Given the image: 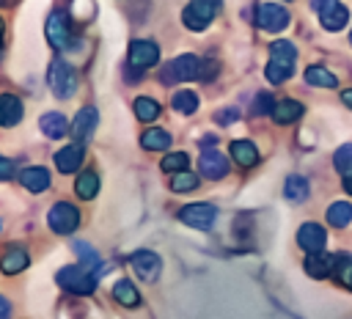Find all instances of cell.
I'll return each mask as SVG.
<instances>
[{"label": "cell", "mask_w": 352, "mask_h": 319, "mask_svg": "<svg viewBox=\"0 0 352 319\" xmlns=\"http://www.w3.org/2000/svg\"><path fill=\"white\" fill-rule=\"evenodd\" d=\"M294 58H297V50H294L292 41H283V38L272 41V44H270V63H267V69H264L267 80H270L272 85L286 82V80L292 77V72H294Z\"/></svg>", "instance_id": "1"}, {"label": "cell", "mask_w": 352, "mask_h": 319, "mask_svg": "<svg viewBox=\"0 0 352 319\" xmlns=\"http://www.w3.org/2000/svg\"><path fill=\"white\" fill-rule=\"evenodd\" d=\"M47 80H50V88H52V94H55L58 99H69V96L77 91V72L72 69V63H66V60H60V58L50 63Z\"/></svg>", "instance_id": "2"}, {"label": "cell", "mask_w": 352, "mask_h": 319, "mask_svg": "<svg viewBox=\"0 0 352 319\" xmlns=\"http://www.w3.org/2000/svg\"><path fill=\"white\" fill-rule=\"evenodd\" d=\"M162 82H184V80H198L201 77V60L195 55H179L168 60L160 72Z\"/></svg>", "instance_id": "3"}, {"label": "cell", "mask_w": 352, "mask_h": 319, "mask_svg": "<svg viewBox=\"0 0 352 319\" xmlns=\"http://www.w3.org/2000/svg\"><path fill=\"white\" fill-rule=\"evenodd\" d=\"M217 11H220V0H192L182 11V22L190 30H206Z\"/></svg>", "instance_id": "4"}, {"label": "cell", "mask_w": 352, "mask_h": 319, "mask_svg": "<svg viewBox=\"0 0 352 319\" xmlns=\"http://www.w3.org/2000/svg\"><path fill=\"white\" fill-rule=\"evenodd\" d=\"M58 283L74 294H91L96 289V278L94 272H88V267L82 264H72V267H63L58 272Z\"/></svg>", "instance_id": "5"}, {"label": "cell", "mask_w": 352, "mask_h": 319, "mask_svg": "<svg viewBox=\"0 0 352 319\" xmlns=\"http://www.w3.org/2000/svg\"><path fill=\"white\" fill-rule=\"evenodd\" d=\"M214 217H217V209L212 204H187V206L179 209V220L190 228H198V231L212 228Z\"/></svg>", "instance_id": "6"}, {"label": "cell", "mask_w": 352, "mask_h": 319, "mask_svg": "<svg viewBox=\"0 0 352 319\" xmlns=\"http://www.w3.org/2000/svg\"><path fill=\"white\" fill-rule=\"evenodd\" d=\"M47 223H50V228H52L55 234H72V231L80 226V212H77L74 204L60 201V204H55V206L50 209Z\"/></svg>", "instance_id": "7"}, {"label": "cell", "mask_w": 352, "mask_h": 319, "mask_svg": "<svg viewBox=\"0 0 352 319\" xmlns=\"http://www.w3.org/2000/svg\"><path fill=\"white\" fill-rule=\"evenodd\" d=\"M289 11L283 8V6H275V3H261L258 8H256V22H258V28H264V30H283L286 25H289Z\"/></svg>", "instance_id": "8"}, {"label": "cell", "mask_w": 352, "mask_h": 319, "mask_svg": "<svg viewBox=\"0 0 352 319\" xmlns=\"http://www.w3.org/2000/svg\"><path fill=\"white\" fill-rule=\"evenodd\" d=\"M132 270L138 272L140 280L154 283L160 278V256L151 250H138V253H132Z\"/></svg>", "instance_id": "9"}, {"label": "cell", "mask_w": 352, "mask_h": 319, "mask_svg": "<svg viewBox=\"0 0 352 319\" xmlns=\"http://www.w3.org/2000/svg\"><path fill=\"white\" fill-rule=\"evenodd\" d=\"M160 60V47L154 44V41H132L129 44V63L135 66V69H148V66H154Z\"/></svg>", "instance_id": "10"}, {"label": "cell", "mask_w": 352, "mask_h": 319, "mask_svg": "<svg viewBox=\"0 0 352 319\" xmlns=\"http://www.w3.org/2000/svg\"><path fill=\"white\" fill-rule=\"evenodd\" d=\"M198 168H201L204 176L220 179V176L228 173V160H226V154H223L220 148H204V154H201V160H198Z\"/></svg>", "instance_id": "11"}, {"label": "cell", "mask_w": 352, "mask_h": 319, "mask_svg": "<svg viewBox=\"0 0 352 319\" xmlns=\"http://www.w3.org/2000/svg\"><path fill=\"white\" fill-rule=\"evenodd\" d=\"M44 33H47V41L55 47V50H63L69 44V22L60 11H52L47 25H44Z\"/></svg>", "instance_id": "12"}, {"label": "cell", "mask_w": 352, "mask_h": 319, "mask_svg": "<svg viewBox=\"0 0 352 319\" xmlns=\"http://www.w3.org/2000/svg\"><path fill=\"white\" fill-rule=\"evenodd\" d=\"M319 19H322V28L327 30H341L349 19V11L346 6H341L338 0H324V6L319 8Z\"/></svg>", "instance_id": "13"}, {"label": "cell", "mask_w": 352, "mask_h": 319, "mask_svg": "<svg viewBox=\"0 0 352 319\" xmlns=\"http://www.w3.org/2000/svg\"><path fill=\"white\" fill-rule=\"evenodd\" d=\"M324 239H327V234H324V228L316 226V223H305V226H300V231H297V245H300L302 250H308V253H319V250L324 248Z\"/></svg>", "instance_id": "14"}, {"label": "cell", "mask_w": 352, "mask_h": 319, "mask_svg": "<svg viewBox=\"0 0 352 319\" xmlns=\"http://www.w3.org/2000/svg\"><path fill=\"white\" fill-rule=\"evenodd\" d=\"M96 121H99V116H96V107H82L77 116H74V121H72V138L74 140H88L91 135H94V129H96Z\"/></svg>", "instance_id": "15"}, {"label": "cell", "mask_w": 352, "mask_h": 319, "mask_svg": "<svg viewBox=\"0 0 352 319\" xmlns=\"http://www.w3.org/2000/svg\"><path fill=\"white\" fill-rule=\"evenodd\" d=\"M55 165L60 173H74L82 165V146L80 143H69L63 148L55 151Z\"/></svg>", "instance_id": "16"}, {"label": "cell", "mask_w": 352, "mask_h": 319, "mask_svg": "<svg viewBox=\"0 0 352 319\" xmlns=\"http://www.w3.org/2000/svg\"><path fill=\"white\" fill-rule=\"evenodd\" d=\"M19 182H22V187H28L30 192H41V190L50 187V170L41 168V165L25 168V170L19 173Z\"/></svg>", "instance_id": "17"}, {"label": "cell", "mask_w": 352, "mask_h": 319, "mask_svg": "<svg viewBox=\"0 0 352 319\" xmlns=\"http://www.w3.org/2000/svg\"><path fill=\"white\" fill-rule=\"evenodd\" d=\"M22 113H25L22 99H16L14 94H3L0 96V121H3V126H14L22 118Z\"/></svg>", "instance_id": "18"}, {"label": "cell", "mask_w": 352, "mask_h": 319, "mask_svg": "<svg viewBox=\"0 0 352 319\" xmlns=\"http://www.w3.org/2000/svg\"><path fill=\"white\" fill-rule=\"evenodd\" d=\"M228 148H231L234 162H236V165H242V168H250V165H256V162H258V148H256L250 140H234Z\"/></svg>", "instance_id": "19"}, {"label": "cell", "mask_w": 352, "mask_h": 319, "mask_svg": "<svg viewBox=\"0 0 352 319\" xmlns=\"http://www.w3.org/2000/svg\"><path fill=\"white\" fill-rule=\"evenodd\" d=\"M308 192H311V184H308V179H305V176H300V173H292V176L286 179V184H283V195H286L292 204L305 201V198H308Z\"/></svg>", "instance_id": "20"}, {"label": "cell", "mask_w": 352, "mask_h": 319, "mask_svg": "<svg viewBox=\"0 0 352 319\" xmlns=\"http://www.w3.org/2000/svg\"><path fill=\"white\" fill-rule=\"evenodd\" d=\"M302 116V104L297 102V99H280L278 104H275V110H272V118L278 121V124H292V121H297Z\"/></svg>", "instance_id": "21"}, {"label": "cell", "mask_w": 352, "mask_h": 319, "mask_svg": "<svg viewBox=\"0 0 352 319\" xmlns=\"http://www.w3.org/2000/svg\"><path fill=\"white\" fill-rule=\"evenodd\" d=\"M38 126H41V132H44L47 138H63L66 129H72L60 113H47V116H41Z\"/></svg>", "instance_id": "22"}, {"label": "cell", "mask_w": 352, "mask_h": 319, "mask_svg": "<svg viewBox=\"0 0 352 319\" xmlns=\"http://www.w3.org/2000/svg\"><path fill=\"white\" fill-rule=\"evenodd\" d=\"M333 264H336V258L333 256H324V253H308V258H305V270L314 278H324L333 270Z\"/></svg>", "instance_id": "23"}, {"label": "cell", "mask_w": 352, "mask_h": 319, "mask_svg": "<svg viewBox=\"0 0 352 319\" xmlns=\"http://www.w3.org/2000/svg\"><path fill=\"white\" fill-rule=\"evenodd\" d=\"M140 143H143V148H148V151H165V148L170 146V135H168L165 129H146V132L140 135Z\"/></svg>", "instance_id": "24"}, {"label": "cell", "mask_w": 352, "mask_h": 319, "mask_svg": "<svg viewBox=\"0 0 352 319\" xmlns=\"http://www.w3.org/2000/svg\"><path fill=\"white\" fill-rule=\"evenodd\" d=\"M74 192H77L82 201L94 198V195L99 192V176H96L94 170H85V173H80V176H77V184H74Z\"/></svg>", "instance_id": "25"}, {"label": "cell", "mask_w": 352, "mask_h": 319, "mask_svg": "<svg viewBox=\"0 0 352 319\" xmlns=\"http://www.w3.org/2000/svg\"><path fill=\"white\" fill-rule=\"evenodd\" d=\"M327 223L336 226V228L349 226V223H352V204H346V201L330 204V209H327Z\"/></svg>", "instance_id": "26"}, {"label": "cell", "mask_w": 352, "mask_h": 319, "mask_svg": "<svg viewBox=\"0 0 352 319\" xmlns=\"http://www.w3.org/2000/svg\"><path fill=\"white\" fill-rule=\"evenodd\" d=\"M113 297H116L121 305H126V308H135V305L140 302V294H138V289L132 286V280H118V283L113 286Z\"/></svg>", "instance_id": "27"}, {"label": "cell", "mask_w": 352, "mask_h": 319, "mask_svg": "<svg viewBox=\"0 0 352 319\" xmlns=\"http://www.w3.org/2000/svg\"><path fill=\"white\" fill-rule=\"evenodd\" d=\"M25 267H28V253L25 250H19V248L6 250V256H3V272L6 275H14V272H19Z\"/></svg>", "instance_id": "28"}, {"label": "cell", "mask_w": 352, "mask_h": 319, "mask_svg": "<svg viewBox=\"0 0 352 319\" xmlns=\"http://www.w3.org/2000/svg\"><path fill=\"white\" fill-rule=\"evenodd\" d=\"M305 82L316 85V88H333L336 85V74H330L322 66H311V69H305Z\"/></svg>", "instance_id": "29"}, {"label": "cell", "mask_w": 352, "mask_h": 319, "mask_svg": "<svg viewBox=\"0 0 352 319\" xmlns=\"http://www.w3.org/2000/svg\"><path fill=\"white\" fill-rule=\"evenodd\" d=\"M170 104H173V110L190 116V113L198 110V96H195L192 91H176V94L170 96Z\"/></svg>", "instance_id": "30"}, {"label": "cell", "mask_w": 352, "mask_h": 319, "mask_svg": "<svg viewBox=\"0 0 352 319\" xmlns=\"http://www.w3.org/2000/svg\"><path fill=\"white\" fill-rule=\"evenodd\" d=\"M135 116H138L140 121H154V118L160 116V104H157V99H148V96L135 99Z\"/></svg>", "instance_id": "31"}, {"label": "cell", "mask_w": 352, "mask_h": 319, "mask_svg": "<svg viewBox=\"0 0 352 319\" xmlns=\"http://www.w3.org/2000/svg\"><path fill=\"white\" fill-rule=\"evenodd\" d=\"M170 187L176 190V192H187V190H195L198 187V173H192V170H179V173H173V179H170Z\"/></svg>", "instance_id": "32"}, {"label": "cell", "mask_w": 352, "mask_h": 319, "mask_svg": "<svg viewBox=\"0 0 352 319\" xmlns=\"http://www.w3.org/2000/svg\"><path fill=\"white\" fill-rule=\"evenodd\" d=\"M333 165H336V170L344 173V176L352 173V143H344V146L333 154Z\"/></svg>", "instance_id": "33"}, {"label": "cell", "mask_w": 352, "mask_h": 319, "mask_svg": "<svg viewBox=\"0 0 352 319\" xmlns=\"http://www.w3.org/2000/svg\"><path fill=\"white\" fill-rule=\"evenodd\" d=\"M74 253L80 256V264H82V267H88V270H96V267H99V253H96L91 245L74 242Z\"/></svg>", "instance_id": "34"}, {"label": "cell", "mask_w": 352, "mask_h": 319, "mask_svg": "<svg viewBox=\"0 0 352 319\" xmlns=\"http://www.w3.org/2000/svg\"><path fill=\"white\" fill-rule=\"evenodd\" d=\"M184 168H187V154L184 151H173L162 160V170H168V173H179Z\"/></svg>", "instance_id": "35"}, {"label": "cell", "mask_w": 352, "mask_h": 319, "mask_svg": "<svg viewBox=\"0 0 352 319\" xmlns=\"http://www.w3.org/2000/svg\"><path fill=\"white\" fill-rule=\"evenodd\" d=\"M275 104H278V102H272L270 94H258V96H256V107H253V113H272Z\"/></svg>", "instance_id": "36"}, {"label": "cell", "mask_w": 352, "mask_h": 319, "mask_svg": "<svg viewBox=\"0 0 352 319\" xmlns=\"http://www.w3.org/2000/svg\"><path fill=\"white\" fill-rule=\"evenodd\" d=\"M338 278H341V283H344L346 289H352V261H346V264L338 270Z\"/></svg>", "instance_id": "37"}, {"label": "cell", "mask_w": 352, "mask_h": 319, "mask_svg": "<svg viewBox=\"0 0 352 319\" xmlns=\"http://www.w3.org/2000/svg\"><path fill=\"white\" fill-rule=\"evenodd\" d=\"M236 116H239V113H236V110H223V113H217V116H214V118H217V121H220V124H228V121H234V118H236Z\"/></svg>", "instance_id": "38"}, {"label": "cell", "mask_w": 352, "mask_h": 319, "mask_svg": "<svg viewBox=\"0 0 352 319\" xmlns=\"http://www.w3.org/2000/svg\"><path fill=\"white\" fill-rule=\"evenodd\" d=\"M0 170H3V179H8L11 176V160H3L0 162Z\"/></svg>", "instance_id": "39"}, {"label": "cell", "mask_w": 352, "mask_h": 319, "mask_svg": "<svg viewBox=\"0 0 352 319\" xmlns=\"http://www.w3.org/2000/svg\"><path fill=\"white\" fill-rule=\"evenodd\" d=\"M341 99H344V104H349V107H352V88H346V91L341 94Z\"/></svg>", "instance_id": "40"}, {"label": "cell", "mask_w": 352, "mask_h": 319, "mask_svg": "<svg viewBox=\"0 0 352 319\" xmlns=\"http://www.w3.org/2000/svg\"><path fill=\"white\" fill-rule=\"evenodd\" d=\"M344 190L352 195V173H349V176H344Z\"/></svg>", "instance_id": "41"}, {"label": "cell", "mask_w": 352, "mask_h": 319, "mask_svg": "<svg viewBox=\"0 0 352 319\" xmlns=\"http://www.w3.org/2000/svg\"><path fill=\"white\" fill-rule=\"evenodd\" d=\"M3 319H8V300H3Z\"/></svg>", "instance_id": "42"}, {"label": "cell", "mask_w": 352, "mask_h": 319, "mask_svg": "<svg viewBox=\"0 0 352 319\" xmlns=\"http://www.w3.org/2000/svg\"><path fill=\"white\" fill-rule=\"evenodd\" d=\"M311 3H314V8H322L324 6V0H311Z\"/></svg>", "instance_id": "43"}, {"label": "cell", "mask_w": 352, "mask_h": 319, "mask_svg": "<svg viewBox=\"0 0 352 319\" xmlns=\"http://www.w3.org/2000/svg\"><path fill=\"white\" fill-rule=\"evenodd\" d=\"M349 41H352V33H349Z\"/></svg>", "instance_id": "44"}]
</instances>
